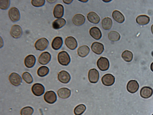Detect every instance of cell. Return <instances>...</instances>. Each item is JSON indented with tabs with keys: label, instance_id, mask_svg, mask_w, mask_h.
I'll use <instances>...</instances> for the list:
<instances>
[{
	"label": "cell",
	"instance_id": "1",
	"mask_svg": "<svg viewBox=\"0 0 153 115\" xmlns=\"http://www.w3.org/2000/svg\"><path fill=\"white\" fill-rule=\"evenodd\" d=\"M58 60L60 64L63 66H68L71 62L70 55L65 51L60 52L58 55Z\"/></svg>",
	"mask_w": 153,
	"mask_h": 115
},
{
	"label": "cell",
	"instance_id": "2",
	"mask_svg": "<svg viewBox=\"0 0 153 115\" xmlns=\"http://www.w3.org/2000/svg\"><path fill=\"white\" fill-rule=\"evenodd\" d=\"M97 65L99 69L101 71H106L109 68V61L106 58L101 57L97 62Z\"/></svg>",
	"mask_w": 153,
	"mask_h": 115
},
{
	"label": "cell",
	"instance_id": "3",
	"mask_svg": "<svg viewBox=\"0 0 153 115\" xmlns=\"http://www.w3.org/2000/svg\"><path fill=\"white\" fill-rule=\"evenodd\" d=\"M49 44V41L47 38L43 37L36 41L34 46L36 50L42 51L46 49Z\"/></svg>",
	"mask_w": 153,
	"mask_h": 115
},
{
	"label": "cell",
	"instance_id": "4",
	"mask_svg": "<svg viewBox=\"0 0 153 115\" xmlns=\"http://www.w3.org/2000/svg\"><path fill=\"white\" fill-rule=\"evenodd\" d=\"M45 87L42 84L36 83L33 85L31 88L33 94L37 96H42L45 92Z\"/></svg>",
	"mask_w": 153,
	"mask_h": 115
},
{
	"label": "cell",
	"instance_id": "5",
	"mask_svg": "<svg viewBox=\"0 0 153 115\" xmlns=\"http://www.w3.org/2000/svg\"><path fill=\"white\" fill-rule=\"evenodd\" d=\"M99 73L95 69H91L89 70L88 78L89 81L92 84L97 83L99 79Z\"/></svg>",
	"mask_w": 153,
	"mask_h": 115
},
{
	"label": "cell",
	"instance_id": "6",
	"mask_svg": "<svg viewBox=\"0 0 153 115\" xmlns=\"http://www.w3.org/2000/svg\"><path fill=\"white\" fill-rule=\"evenodd\" d=\"M44 99L47 103L53 104L57 100V96L55 93L53 91L47 92L44 96Z\"/></svg>",
	"mask_w": 153,
	"mask_h": 115
},
{
	"label": "cell",
	"instance_id": "7",
	"mask_svg": "<svg viewBox=\"0 0 153 115\" xmlns=\"http://www.w3.org/2000/svg\"><path fill=\"white\" fill-rule=\"evenodd\" d=\"M8 15L10 19L13 22H16L19 20L20 14L19 9L15 7L11 8L8 11Z\"/></svg>",
	"mask_w": 153,
	"mask_h": 115
},
{
	"label": "cell",
	"instance_id": "8",
	"mask_svg": "<svg viewBox=\"0 0 153 115\" xmlns=\"http://www.w3.org/2000/svg\"><path fill=\"white\" fill-rule=\"evenodd\" d=\"M9 80L11 84L15 86L20 85L22 81L21 76L16 72L11 73L9 76Z\"/></svg>",
	"mask_w": 153,
	"mask_h": 115
},
{
	"label": "cell",
	"instance_id": "9",
	"mask_svg": "<svg viewBox=\"0 0 153 115\" xmlns=\"http://www.w3.org/2000/svg\"><path fill=\"white\" fill-rule=\"evenodd\" d=\"M115 81L114 77L111 74H107L102 78V83L106 86H110L113 85Z\"/></svg>",
	"mask_w": 153,
	"mask_h": 115
},
{
	"label": "cell",
	"instance_id": "10",
	"mask_svg": "<svg viewBox=\"0 0 153 115\" xmlns=\"http://www.w3.org/2000/svg\"><path fill=\"white\" fill-rule=\"evenodd\" d=\"M58 78L61 83L67 84L70 81L71 76L70 74L67 71L62 70L58 74Z\"/></svg>",
	"mask_w": 153,
	"mask_h": 115
},
{
	"label": "cell",
	"instance_id": "11",
	"mask_svg": "<svg viewBox=\"0 0 153 115\" xmlns=\"http://www.w3.org/2000/svg\"><path fill=\"white\" fill-rule=\"evenodd\" d=\"M65 43L67 47L71 50L75 49L78 46V43L73 37H68L66 38Z\"/></svg>",
	"mask_w": 153,
	"mask_h": 115
},
{
	"label": "cell",
	"instance_id": "12",
	"mask_svg": "<svg viewBox=\"0 0 153 115\" xmlns=\"http://www.w3.org/2000/svg\"><path fill=\"white\" fill-rule=\"evenodd\" d=\"M10 34L11 36L15 38L20 37L22 34V30L20 25H15L12 27Z\"/></svg>",
	"mask_w": 153,
	"mask_h": 115
},
{
	"label": "cell",
	"instance_id": "13",
	"mask_svg": "<svg viewBox=\"0 0 153 115\" xmlns=\"http://www.w3.org/2000/svg\"><path fill=\"white\" fill-rule=\"evenodd\" d=\"M91 49L93 52L97 55H100L104 52V45L99 42H94L91 46Z\"/></svg>",
	"mask_w": 153,
	"mask_h": 115
},
{
	"label": "cell",
	"instance_id": "14",
	"mask_svg": "<svg viewBox=\"0 0 153 115\" xmlns=\"http://www.w3.org/2000/svg\"><path fill=\"white\" fill-rule=\"evenodd\" d=\"M127 89L129 93L133 94L136 93L138 90L139 85L135 80H131L129 81L127 85Z\"/></svg>",
	"mask_w": 153,
	"mask_h": 115
},
{
	"label": "cell",
	"instance_id": "15",
	"mask_svg": "<svg viewBox=\"0 0 153 115\" xmlns=\"http://www.w3.org/2000/svg\"><path fill=\"white\" fill-rule=\"evenodd\" d=\"M51 58V55L49 53L44 52L39 56L38 61L42 65H46L50 62Z\"/></svg>",
	"mask_w": 153,
	"mask_h": 115
},
{
	"label": "cell",
	"instance_id": "16",
	"mask_svg": "<svg viewBox=\"0 0 153 115\" xmlns=\"http://www.w3.org/2000/svg\"><path fill=\"white\" fill-rule=\"evenodd\" d=\"M54 17L57 19L62 17L64 14V8L61 4H57L55 7L53 12Z\"/></svg>",
	"mask_w": 153,
	"mask_h": 115
},
{
	"label": "cell",
	"instance_id": "17",
	"mask_svg": "<svg viewBox=\"0 0 153 115\" xmlns=\"http://www.w3.org/2000/svg\"><path fill=\"white\" fill-rule=\"evenodd\" d=\"M36 58L33 55H29L25 58L24 64L25 66L28 68H33L35 65Z\"/></svg>",
	"mask_w": 153,
	"mask_h": 115
},
{
	"label": "cell",
	"instance_id": "18",
	"mask_svg": "<svg viewBox=\"0 0 153 115\" xmlns=\"http://www.w3.org/2000/svg\"><path fill=\"white\" fill-rule=\"evenodd\" d=\"M58 96L62 99H66L69 98L71 94V90L66 87H62L59 89L57 92Z\"/></svg>",
	"mask_w": 153,
	"mask_h": 115
},
{
	"label": "cell",
	"instance_id": "19",
	"mask_svg": "<svg viewBox=\"0 0 153 115\" xmlns=\"http://www.w3.org/2000/svg\"><path fill=\"white\" fill-rule=\"evenodd\" d=\"M153 93L152 89L148 87H143L140 92V96L144 99H148L151 97Z\"/></svg>",
	"mask_w": 153,
	"mask_h": 115
},
{
	"label": "cell",
	"instance_id": "20",
	"mask_svg": "<svg viewBox=\"0 0 153 115\" xmlns=\"http://www.w3.org/2000/svg\"><path fill=\"white\" fill-rule=\"evenodd\" d=\"M73 22L76 26H81L83 25L85 21V17L81 14L75 15L72 19Z\"/></svg>",
	"mask_w": 153,
	"mask_h": 115
},
{
	"label": "cell",
	"instance_id": "21",
	"mask_svg": "<svg viewBox=\"0 0 153 115\" xmlns=\"http://www.w3.org/2000/svg\"><path fill=\"white\" fill-rule=\"evenodd\" d=\"M88 20L94 24H98L100 21V18L95 12L91 11L89 13L87 16Z\"/></svg>",
	"mask_w": 153,
	"mask_h": 115
},
{
	"label": "cell",
	"instance_id": "22",
	"mask_svg": "<svg viewBox=\"0 0 153 115\" xmlns=\"http://www.w3.org/2000/svg\"><path fill=\"white\" fill-rule=\"evenodd\" d=\"M90 35L94 39L96 40L100 39L102 36V33L100 30L97 27H93L90 30Z\"/></svg>",
	"mask_w": 153,
	"mask_h": 115
},
{
	"label": "cell",
	"instance_id": "23",
	"mask_svg": "<svg viewBox=\"0 0 153 115\" xmlns=\"http://www.w3.org/2000/svg\"><path fill=\"white\" fill-rule=\"evenodd\" d=\"M90 49L86 45L80 47L78 49L77 53L78 55L81 58L86 57L90 53Z\"/></svg>",
	"mask_w": 153,
	"mask_h": 115
},
{
	"label": "cell",
	"instance_id": "24",
	"mask_svg": "<svg viewBox=\"0 0 153 115\" xmlns=\"http://www.w3.org/2000/svg\"><path fill=\"white\" fill-rule=\"evenodd\" d=\"M112 16L114 19L117 22L122 23L125 21V19L124 16L120 11L115 10L113 11Z\"/></svg>",
	"mask_w": 153,
	"mask_h": 115
},
{
	"label": "cell",
	"instance_id": "25",
	"mask_svg": "<svg viewBox=\"0 0 153 115\" xmlns=\"http://www.w3.org/2000/svg\"><path fill=\"white\" fill-rule=\"evenodd\" d=\"M63 40L62 37H55L52 43V47L53 49L58 50L60 49L63 44Z\"/></svg>",
	"mask_w": 153,
	"mask_h": 115
},
{
	"label": "cell",
	"instance_id": "26",
	"mask_svg": "<svg viewBox=\"0 0 153 115\" xmlns=\"http://www.w3.org/2000/svg\"><path fill=\"white\" fill-rule=\"evenodd\" d=\"M66 23V20L63 18H60L55 20L53 23L52 26L55 30L59 29L64 26Z\"/></svg>",
	"mask_w": 153,
	"mask_h": 115
},
{
	"label": "cell",
	"instance_id": "27",
	"mask_svg": "<svg viewBox=\"0 0 153 115\" xmlns=\"http://www.w3.org/2000/svg\"><path fill=\"white\" fill-rule=\"evenodd\" d=\"M102 25L105 30H110L112 27L113 22L111 19L109 17H106L102 21Z\"/></svg>",
	"mask_w": 153,
	"mask_h": 115
},
{
	"label": "cell",
	"instance_id": "28",
	"mask_svg": "<svg viewBox=\"0 0 153 115\" xmlns=\"http://www.w3.org/2000/svg\"><path fill=\"white\" fill-rule=\"evenodd\" d=\"M150 21L149 17L146 15L138 16L136 19L137 22L140 25H145L148 24Z\"/></svg>",
	"mask_w": 153,
	"mask_h": 115
},
{
	"label": "cell",
	"instance_id": "29",
	"mask_svg": "<svg viewBox=\"0 0 153 115\" xmlns=\"http://www.w3.org/2000/svg\"><path fill=\"white\" fill-rule=\"evenodd\" d=\"M108 37L109 40L112 42H117L120 40L121 36L117 32L112 31L108 33Z\"/></svg>",
	"mask_w": 153,
	"mask_h": 115
},
{
	"label": "cell",
	"instance_id": "30",
	"mask_svg": "<svg viewBox=\"0 0 153 115\" xmlns=\"http://www.w3.org/2000/svg\"><path fill=\"white\" fill-rule=\"evenodd\" d=\"M122 57L126 62H131L133 57V53L130 51L126 50L124 51L122 55Z\"/></svg>",
	"mask_w": 153,
	"mask_h": 115
},
{
	"label": "cell",
	"instance_id": "31",
	"mask_svg": "<svg viewBox=\"0 0 153 115\" xmlns=\"http://www.w3.org/2000/svg\"><path fill=\"white\" fill-rule=\"evenodd\" d=\"M49 69L46 66H42L39 68L37 71V74L41 77H44L49 73Z\"/></svg>",
	"mask_w": 153,
	"mask_h": 115
},
{
	"label": "cell",
	"instance_id": "32",
	"mask_svg": "<svg viewBox=\"0 0 153 115\" xmlns=\"http://www.w3.org/2000/svg\"><path fill=\"white\" fill-rule=\"evenodd\" d=\"M86 106L83 104H80L76 106L74 109V113L75 115H81L85 111Z\"/></svg>",
	"mask_w": 153,
	"mask_h": 115
},
{
	"label": "cell",
	"instance_id": "33",
	"mask_svg": "<svg viewBox=\"0 0 153 115\" xmlns=\"http://www.w3.org/2000/svg\"><path fill=\"white\" fill-rule=\"evenodd\" d=\"M23 80L28 84H31L33 82V78L31 74L28 72H25L22 75Z\"/></svg>",
	"mask_w": 153,
	"mask_h": 115
},
{
	"label": "cell",
	"instance_id": "34",
	"mask_svg": "<svg viewBox=\"0 0 153 115\" xmlns=\"http://www.w3.org/2000/svg\"><path fill=\"white\" fill-rule=\"evenodd\" d=\"M34 109L31 107L28 106L24 108L21 111V115H32Z\"/></svg>",
	"mask_w": 153,
	"mask_h": 115
},
{
	"label": "cell",
	"instance_id": "35",
	"mask_svg": "<svg viewBox=\"0 0 153 115\" xmlns=\"http://www.w3.org/2000/svg\"><path fill=\"white\" fill-rule=\"evenodd\" d=\"M10 1L9 0H1L0 1V8L2 10H6L9 7Z\"/></svg>",
	"mask_w": 153,
	"mask_h": 115
},
{
	"label": "cell",
	"instance_id": "36",
	"mask_svg": "<svg viewBox=\"0 0 153 115\" xmlns=\"http://www.w3.org/2000/svg\"><path fill=\"white\" fill-rule=\"evenodd\" d=\"M45 0H32L31 4L36 7H40L43 6L45 4Z\"/></svg>",
	"mask_w": 153,
	"mask_h": 115
},
{
	"label": "cell",
	"instance_id": "37",
	"mask_svg": "<svg viewBox=\"0 0 153 115\" xmlns=\"http://www.w3.org/2000/svg\"><path fill=\"white\" fill-rule=\"evenodd\" d=\"M64 3L67 4H69L72 2L73 1H71V0H63L62 1Z\"/></svg>",
	"mask_w": 153,
	"mask_h": 115
},
{
	"label": "cell",
	"instance_id": "38",
	"mask_svg": "<svg viewBox=\"0 0 153 115\" xmlns=\"http://www.w3.org/2000/svg\"><path fill=\"white\" fill-rule=\"evenodd\" d=\"M150 68L151 71L153 72V62H152Z\"/></svg>",
	"mask_w": 153,
	"mask_h": 115
},
{
	"label": "cell",
	"instance_id": "39",
	"mask_svg": "<svg viewBox=\"0 0 153 115\" xmlns=\"http://www.w3.org/2000/svg\"><path fill=\"white\" fill-rule=\"evenodd\" d=\"M151 30L153 34V24L152 25V27L151 28Z\"/></svg>",
	"mask_w": 153,
	"mask_h": 115
},
{
	"label": "cell",
	"instance_id": "40",
	"mask_svg": "<svg viewBox=\"0 0 153 115\" xmlns=\"http://www.w3.org/2000/svg\"><path fill=\"white\" fill-rule=\"evenodd\" d=\"M82 1V2H87L88 1Z\"/></svg>",
	"mask_w": 153,
	"mask_h": 115
},
{
	"label": "cell",
	"instance_id": "41",
	"mask_svg": "<svg viewBox=\"0 0 153 115\" xmlns=\"http://www.w3.org/2000/svg\"><path fill=\"white\" fill-rule=\"evenodd\" d=\"M104 1V2H105L107 3V2L108 1V2H109L111 1Z\"/></svg>",
	"mask_w": 153,
	"mask_h": 115
},
{
	"label": "cell",
	"instance_id": "42",
	"mask_svg": "<svg viewBox=\"0 0 153 115\" xmlns=\"http://www.w3.org/2000/svg\"><path fill=\"white\" fill-rule=\"evenodd\" d=\"M152 115H153V114H152Z\"/></svg>",
	"mask_w": 153,
	"mask_h": 115
}]
</instances>
